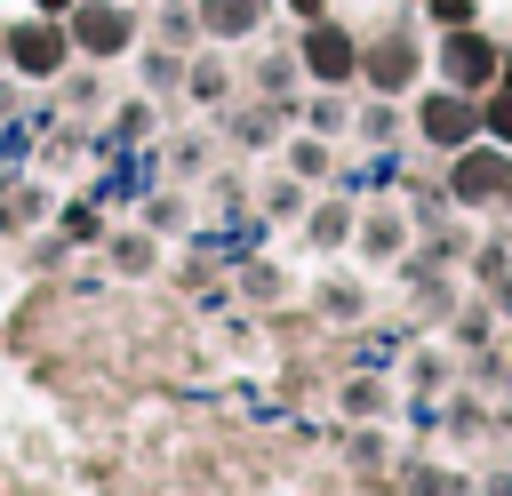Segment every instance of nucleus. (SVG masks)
Listing matches in <instances>:
<instances>
[{"label": "nucleus", "mask_w": 512, "mask_h": 496, "mask_svg": "<svg viewBox=\"0 0 512 496\" xmlns=\"http://www.w3.org/2000/svg\"><path fill=\"white\" fill-rule=\"evenodd\" d=\"M304 64L320 72V80H352V64H360V48L336 32V24H312L304 32Z\"/></svg>", "instance_id": "nucleus-3"}, {"label": "nucleus", "mask_w": 512, "mask_h": 496, "mask_svg": "<svg viewBox=\"0 0 512 496\" xmlns=\"http://www.w3.org/2000/svg\"><path fill=\"white\" fill-rule=\"evenodd\" d=\"M504 88H512V64H504Z\"/></svg>", "instance_id": "nucleus-13"}, {"label": "nucleus", "mask_w": 512, "mask_h": 496, "mask_svg": "<svg viewBox=\"0 0 512 496\" xmlns=\"http://www.w3.org/2000/svg\"><path fill=\"white\" fill-rule=\"evenodd\" d=\"M72 40H80L88 56H120V48H128V16L88 0V8H72Z\"/></svg>", "instance_id": "nucleus-2"}, {"label": "nucleus", "mask_w": 512, "mask_h": 496, "mask_svg": "<svg viewBox=\"0 0 512 496\" xmlns=\"http://www.w3.org/2000/svg\"><path fill=\"white\" fill-rule=\"evenodd\" d=\"M424 136H432V144H464V136H472V104H464V96H432V104H424Z\"/></svg>", "instance_id": "nucleus-5"}, {"label": "nucleus", "mask_w": 512, "mask_h": 496, "mask_svg": "<svg viewBox=\"0 0 512 496\" xmlns=\"http://www.w3.org/2000/svg\"><path fill=\"white\" fill-rule=\"evenodd\" d=\"M432 16L440 24H472V0H432Z\"/></svg>", "instance_id": "nucleus-10"}, {"label": "nucleus", "mask_w": 512, "mask_h": 496, "mask_svg": "<svg viewBox=\"0 0 512 496\" xmlns=\"http://www.w3.org/2000/svg\"><path fill=\"white\" fill-rule=\"evenodd\" d=\"M296 8H304V16H320V0H296Z\"/></svg>", "instance_id": "nucleus-12"}, {"label": "nucleus", "mask_w": 512, "mask_h": 496, "mask_svg": "<svg viewBox=\"0 0 512 496\" xmlns=\"http://www.w3.org/2000/svg\"><path fill=\"white\" fill-rule=\"evenodd\" d=\"M8 64L32 72V80H48V72L64 64V32H56V24H24V32H8Z\"/></svg>", "instance_id": "nucleus-1"}, {"label": "nucleus", "mask_w": 512, "mask_h": 496, "mask_svg": "<svg viewBox=\"0 0 512 496\" xmlns=\"http://www.w3.org/2000/svg\"><path fill=\"white\" fill-rule=\"evenodd\" d=\"M488 128H496V136H504V144H512V88H504V96H496V104H488Z\"/></svg>", "instance_id": "nucleus-9"}, {"label": "nucleus", "mask_w": 512, "mask_h": 496, "mask_svg": "<svg viewBox=\"0 0 512 496\" xmlns=\"http://www.w3.org/2000/svg\"><path fill=\"white\" fill-rule=\"evenodd\" d=\"M200 16H208V32H248L256 0H200Z\"/></svg>", "instance_id": "nucleus-8"}, {"label": "nucleus", "mask_w": 512, "mask_h": 496, "mask_svg": "<svg viewBox=\"0 0 512 496\" xmlns=\"http://www.w3.org/2000/svg\"><path fill=\"white\" fill-rule=\"evenodd\" d=\"M496 184H504V160H496V152H464V160H456V192H464V200H488Z\"/></svg>", "instance_id": "nucleus-6"}, {"label": "nucleus", "mask_w": 512, "mask_h": 496, "mask_svg": "<svg viewBox=\"0 0 512 496\" xmlns=\"http://www.w3.org/2000/svg\"><path fill=\"white\" fill-rule=\"evenodd\" d=\"M408 72H416V48H400V40H384V48L368 56V80H376V88H408Z\"/></svg>", "instance_id": "nucleus-7"}, {"label": "nucleus", "mask_w": 512, "mask_h": 496, "mask_svg": "<svg viewBox=\"0 0 512 496\" xmlns=\"http://www.w3.org/2000/svg\"><path fill=\"white\" fill-rule=\"evenodd\" d=\"M448 80H456V88L496 80V48H488L480 32H464V24H456V40H448Z\"/></svg>", "instance_id": "nucleus-4"}, {"label": "nucleus", "mask_w": 512, "mask_h": 496, "mask_svg": "<svg viewBox=\"0 0 512 496\" xmlns=\"http://www.w3.org/2000/svg\"><path fill=\"white\" fill-rule=\"evenodd\" d=\"M40 8H48V16H56V8H72V0H40Z\"/></svg>", "instance_id": "nucleus-11"}]
</instances>
